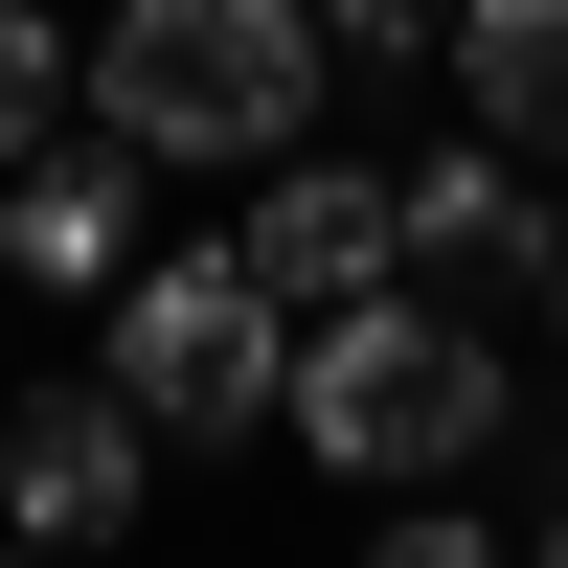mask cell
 Masks as SVG:
<instances>
[{
    "mask_svg": "<svg viewBox=\"0 0 568 568\" xmlns=\"http://www.w3.org/2000/svg\"><path fill=\"white\" fill-rule=\"evenodd\" d=\"M500 433H524V364H500L455 296H342V318H296V455H342L364 500L478 478Z\"/></svg>",
    "mask_w": 568,
    "mask_h": 568,
    "instance_id": "1",
    "label": "cell"
},
{
    "mask_svg": "<svg viewBox=\"0 0 568 568\" xmlns=\"http://www.w3.org/2000/svg\"><path fill=\"white\" fill-rule=\"evenodd\" d=\"M318 0H114V45H91V114L136 136V160H296L318 136Z\"/></svg>",
    "mask_w": 568,
    "mask_h": 568,
    "instance_id": "2",
    "label": "cell"
},
{
    "mask_svg": "<svg viewBox=\"0 0 568 568\" xmlns=\"http://www.w3.org/2000/svg\"><path fill=\"white\" fill-rule=\"evenodd\" d=\"M114 387H136V433H251V409H296V296L251 251H136L114 273Z\"/></svg>",
    "mask_w": 568,
    "mask_h": 568,
    "instance_id": "3",
    "label": "cell"
},
{
    "mask_svg": "<svg viewBox=\"0 0 568 568\" xmlns=\"http://www.w3.org/2000/svg\"><path fill=\"white\" fill-rule=\"evenodd\" d=\"M136 500H160V433H136V387H114V364L0 409V546H69V568H91Z\"/></svg>",
    "mask_w": 568,
    "mask_h": 568,
    "instance_id": "4",
    "label": "cell"
},
{
    "mask_svg": "<svg viewBox=\"0 0 568 568\" xmlns=\"http://www.w3.org/2000/svg\"><path fill=\"white\" fill-rule=\"evenodd\" d=\"M136 182H160V160H136L114 114L45 136V160H0V251H23V296H114V273H136Z\"/></svg>",
    "mask_w": 568,
    "mask_h": 568,
    "instance_id": "5",
    "label": "cell"
},
{
    "mask_svg": "<svg viewBox=\"0 0 568 568\" xmlns=\"http://www.w3.org/2000/svg\"><path fill=\"white\" fill-rule=\"evenodd\" d=\"M251 273H273L296 318H342V296H387V273H409V227H387V182H364V160H273Z\"/></svg>",
    "mask_w": 568,
    "mask_h": 568,
    "instance_id": "6",
    "label": "cell"
},
{
    "mask_svg": "<svg viewBox=\"0 0 568 568\" xmlns=\"http://www.w3.org/2000/svg\"><path fill=\"white\" fill-rule=\"evenodd\" d=\"M387 227H409V251H433V273H546V160H500V136H455V160H409L387 182Z\"/></svg>",
    "mask_w": 568,
    "mask_h": 568,
    "instance_id": "7",
    "label": "cell"
},
{
    "mask_svg": "<svg viewBox=\"0 0 568 568\" xmlns=\"http://www.w3.org/2000/svg\"><path fill=\"white\" fill-rule=\"evenodd\" d=\"M455 91H478V136L500 160H568V0H455V45H433Z\"/></svg>",
    "mask_w": 568,
    "mask_h": 568,
    "instance_id": "8",
    "label": "cell"
},
{
    "mask_svg": "<svg viewBox=\"0 0 568 568\" xmlns=\"http://www.w3.org/2000/svg\"><path fill=\"white\" fill-rule=\"evenodd\" d=\"M69 91H91V45L45 23V0H0V160H45V136H69Z\"/></svg>",
    "mask_w": 568,
    "mask_h": 568,
    "instance_id": "9",
    "label": "cell"
},
{
    "mask_svg": "<svg viewBox=\"0 0 568 568\" xmlns=\"http://www.w3.org/2000/svg\"><path fill=\"white\" fill-rule=\"evenodd\" d=\"M318 45H342V69H433L455 0H318Z\"/></svg>",
    "mask_w": 568,
    "mask_h": 568,
    "instance_id": "10",
    "label": "cell"
},
{
    "mask_svg": "<svg viewBox=\"0 0 568 568\" xmlns=\"http://www.w3.org/2000/svg\"><path fill=\"white\" fill-rule=\"evenodd\" d=\"M364 568H524V546H478V524H455V478H433V500H387V546H364Z\"/></svg>",
    "mask_w": 568,
    "mask_h": 568,
    "instance_id": "11",
    "label": "cell"
},
{
    "mask_svg": "<svg viewBox=\"0 0 568 568\" xmlns=\"http://www.w3.org/2000/svg\"><path fill=\"white\" fill-rule=\"evenodd\" d=\"M546 318H568V227H546Z\"/></svg>",
    "mask_w": 568,
    "mask_h": 568,
    "instance_id": "12",
    "label": "cell"
},
{
    "mask_svg": "<svg viewBox=\"0 0 568 568\" xmlns=\"http://www.w3.org/2000/svg\"><path fill=\"white\" fill-rule=\"evenodd\" d=\"M0 568H69V546H0Z\"/></svg>",
    "mask_w": 568,
    "mask_h": 568,
    "instance_id": "13",
    "label": "cell"
},
{
    "mask_svg": "<svg viewBox=\"0 0 568 568\" xmlns=\"http://www.w3.org/2000/svg\"><path fill=\"white\" fill-rule=\"evenodd\" d=\"M524 568H568V524H546V546H524Z\"/></svg>",
    "mask_w": 568,
    "mask_h": 568,
    "instance_id": "14",
    "label": "cell"
}]
</instances>
